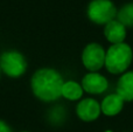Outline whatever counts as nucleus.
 Wrapping results in <instances>:
<instances>
[{
    "instance_id": "obj_5",
    "label": "nucleus",
    "mask_w": 133,
    "mask_h": 132,
    "mask_svg": "<svg viewBox=\"0 0 133 132\" xmlns=\"http://www.w3.org/2000/svg\"><path fill=\"white\" fill-rule=\"evenodd\" d=\"M105 50L98 43H90L84 48L82 54V62L88 70L96 72L105 65Z\"/></svg>"
},
{
    "instance_id": "obj_15",
    "label": "nucleus",
    "mask_w": 133,
    "mask_h": 132,
    "mask_svg": "<svg viewBox=\"0 0 133 132\" xmlns=\"http://www.w3.org/2000/svg\"><path fill=\"white\" fill-rule=\"evenodd\" d=\"M23 132H28V131H23Z\"/></svg>"
},
{
    "instance_id": "obj_6",
    "label": "nucleus",
    "mask_w": 133,
    "mask_h": 132,
    "mask_svg": "<svg viewBox=\"0 0 133 132\" xmlns=\"http://www.w3.org/2000/svg\"><path fill=\"white\" fill-rule=\"evenodd\" d=\"M101 111L102 110L99 103L92 98L83 100L82 102L78 103L77 108H76V112H77L78 117L84 122H92L97 119Z\"/></svg>"
},
{
    "instance_id": "obj_4",
    "label": "nucleus",
    "mask_w": 133,
    "mask_h": 132,
    "mask_svg": "<svg viewBox=\"0 0 133 132\" xmlns=\"http://www.w3.org/2000/svg\"><path fill=\"white\" fill-rule=\"evenodd\" d=\"M0 69L9 77H20L27 69V62L19 51H5L0 55Z\"/></svg>"
},
{
    "instance_id": "obj_14",
    "label": "nucleus",
    "mask_w": 133,
    "mask_h": 132,
    "mask_svg": "<svg viewBox=\"0 0 133 132\" xmlns=\"http://www.w3.org/2000/svg\"><path fill=\"white\" fill-rule=\"evenodd\" d=\"M106 132H112V131H106Z\"/></svg>"
},
{
    "instance_id": "obj_8",
    "label": "nucleus",
    "mask_w": 133,
    "mask_h": 132,
    "mask_svg": "<svg viewBox=\"0 0 133 132\" xmlns=\"http://www.w3.org/2000/svg\"><path fill=\"white\" fill-rule=\"evenodd\" d=\"M104 35L112 44L123 43L126 37V28L118 20H112L105 25Z\"/></svg>"
},
{
    "instance_id": "obj_13",
    "label": "nucleus",
    "mask_w": 133,
    "mask_h": 132,
    "mask_svg": "<svg viewBox=\"0 0 133 132\" xmlns=\"http://www.w3.org/2000/svg\"><path fill=\"white\" fill-rule=\"evenodd\" d=\"M0 132H12V129L4 121H0Z\"/></svg>"
},
{
    "instance_id": "obj_7",
    "label": "nucleus",
    "mask_w": 133,
    "mask_h": 132,
    "mask_svg": "<svg viewBox=\"0 0 133 132\" xmlns=\"http://www.w3.org/2000/svg\"><path fill=\"white\" fill-rule=\"evenodd\" d=\"M108 80L101 74L89 72L82 80V88L89 94H102L108 89Z\"/></svg>"
},
{
    "instance_id": "obj_12",
    "label": "nucleus",
    "mask_w": 133,
    "mask_h": 132,
    "mask_svg": "<svg viewBox=\"0 0 133 132\" xmlns=\"http://www.w3.org/2000/svg\"><path fill=\"white\" fill-rule=\"evenodd\" d=\"M117 20L125 27H133V2L124 5L117 12Z\"/></svg>"
},
{
    "instance_id": "obj_11",
    "label": "nucleus",
    "mask_w": 133,
    "mask_h": 132,
    "mask_svg": "<svg viewBox=\"0 0 133 132\" xmlns=\"http://www.w3.org/2000/svg\"><path fill=\"white\" fill-rule=\"evenodd\" d=\"M83 95V88L78 83L74 81H68L64 82L62 88V96L65 97L66 100L70 101H76L81 98Z\"/></svg>"
},
{
    "instance_id": "obj_3",
    "label": "nucleus",
    "mask_w": 133,
    "mask_h": 132,
    "mask_svg": "<svg viewBox=\"0 0 133 132\" xmlns=\"http://www.w3.org/2000/svg\"><path fill=\"white\" fill-rule=\"evenodd\" d=\"M88 16L97 25H106L115 20L117 9L111 0H92L88 6Z\"/></svg>"
},
{
    "instance_id": "obj_10",
    "label": "nucleus",
    "mask_w": 133,
    "mask_h": 132,
    "mask_svg": "<svg viewBox=\"0 0 133 132\" xmlns=\"http://www.w3.org/2000/svg\"><path fill=\"white\" fill-rule=\"evenodd\" d=\"M117 95L125 101H133V71L124 74L117 84Z\"/></svg>"
},
{
    "instance_id": "obj_2",
    "label": "nucleus",
    "mask_w": 133,
    "mask_h": 132,
    "mask_svg": "<svg viewBox=\"0 0 133 132\" xmlns=\"http://www.w3.org/2000/svg\"><path fill=\"white\" fill-rule=\"evenodd\" d=\"M133 60L132 48L127 43L112 44L105 55V67L111 74H122Z\"/></svg>"
},
{
    "instance_id": "obj_9",
    "label": "nucleus",
    "mask_w": 133,
    "mask_h": 132,
    "mask_svg": "<svg viewBox=\"0 0 133 132\" xmlns=\"http://www.w3.org/2000/svg\"><path fill=\"white\" fill-rule=\"evenodd\" d=\"M124 100L117 94L108 95L101 104V110L106 116H116L123 110Z\"/></svg>"
},
{
    "instance_id": "obj_1",
    "label": "nucleus",
    "mask_w": 133,
    "mask_h": 132,
    "mask_svg": "<svg viewBox=\"0 0 133 132\" xmlns=\"http://www.w3.org/2000/svg\"><path fill=\"white\" fill-rule=\"evenodd\" d=\"M63 78L54 69L43 68L35 71L32 77V90L39 100L53 102L62 96Z\"/></svg>"
}]
</instances>
